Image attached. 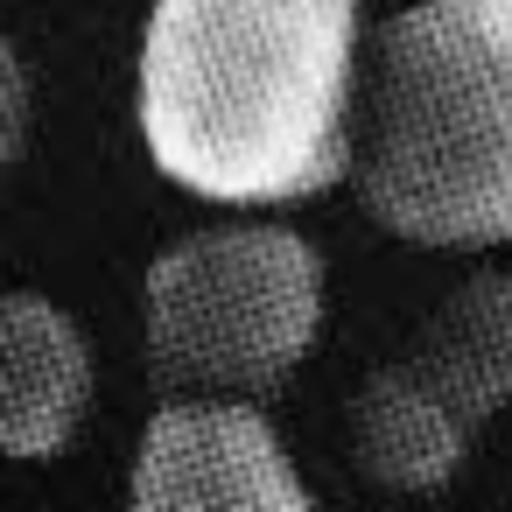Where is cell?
<instances>
[{"label":"cell","mask_w":512,"mask_h":512,"mask_svg":"<svg viewBox=\"0 0 512 512\" xmlns=\"http://www.w3.org/2000/svg\"><path fill=\"white\" fill-rule=\"evenodd\" d=\"M365 0H155L141 148L218 211H288L351 176Z\"/></svg>","instance_id":"cell-1"},{"label":"cell","mask_w":512,"mask_h":512,"mask_svg":"<svg viewBox=\"0 0 512 512\" xmlns=\"http://www.w3.org/2000/svg\"><path fill=\"white\" fill-rule=\"evenodd\" d=\"M344 183L407 246H512V0H414L365 43Z\"/></svg>","instance_id":"cell-2"},{"label":"cell","mask_w":512,"mask_h":512,"mask_svg":"<svg viewBox=\"0 0 512 512\" xmlns=\"http://www.w3.org/2000/svg\"><path fill=\"white\" fill-rule=\"evenodd\" d=\"M316 330H323V253L267 211L197 225L148 260L141 358L162 393L260 400L302 372Z\"/></svg>","instance_id":"cell-3"},{"label":"cell","mask_w":512,"mask_h":512,"mask_svg":"<svg viewBox=\"0 0 512 512\" xmlns=\"http://www.w3.org/2000/svg\"><path fill=\"white\" fill-rule=\"evenodd\" d=\"M127 498L148 512H309L316 491L295 470L288 435L260 400L169 393L134 449Z\"/></svg>","instance_id":"cell-4"},{"label":"cell","mask_w":512,"mask_h":512,"mask_svg":"<svg viewBox=\"0 0 512 512\" xmlns=\"http://www.w3.org/2000/svg\"><path fill=\"white\" fill-rule=\"evenodd\" d=\"M92 393L99 365L85 323L36 288H8L0 295V456H64L92 414Z\"/></svg>","instance_id":"cell-5"},{"label":"cell","mask_w":512,"mask_h":512,"mask_svg":"<svg viewBox=\"0 0 512 512\" xmlns=\"http://www.w3.org/2000/svg\"><path fill=\"white\" fill-rule=\"evenodd\" d=\"M400 372L484 435L512 407V274L477 267L470 281H456L407 337Z\"/></svg>","instance_id":"cell-6"},{"label":"cell","mask_w":512,"mask_h":512,"mask_svg":"<svg viewBox=\"0 0 512 512\" xmlns=\"http://www.w3.org/2000/svg\"><path fill=\"white\" fill-rule=\"evenodd\" d=\"M344 442H351V463H358L365 484L421 498V491H442V484L463 477V463L477 449V428L456 421L421 379H407L400 358H386L351 393Z\"/></svg>","instance_id":"cell-7"},{"label":"cell","mask_w":512,"mask_h":512,"mask_svg":"<svg viewBox=\"0 0 512 512\" xmlns=\"http://www.w3.org/2000/svg\"><path fill=\"white\" fill-rule=\"evenodd\" d=\"M29 134H36V85H29V64H22V43L0 22V183L22 169Z\"/></svg>","instance_id":"cell-8"}]
</instances>
